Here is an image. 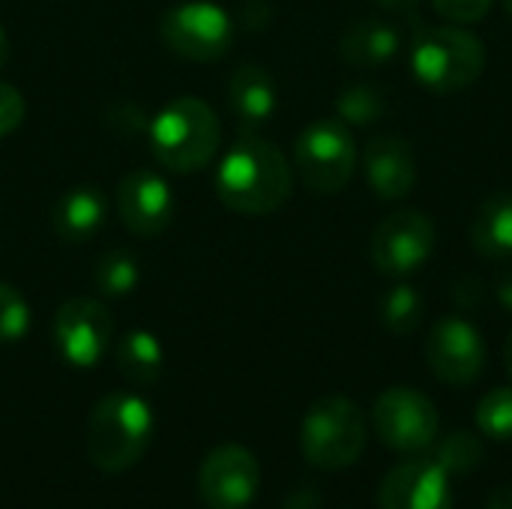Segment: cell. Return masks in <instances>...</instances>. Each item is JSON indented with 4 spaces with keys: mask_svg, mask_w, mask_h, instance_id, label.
Instances as JSON below:
<instances>
[{
    "mask_svg": "<svg viewBox=\"0 0 512 509\" xmlns=\"http://www.w3.org/2000/svg\"><path fill=\"white\" fill-rule=\"evenodd\" d=\"M435 249V222L420 210H396L372 231V264L378 273L405 279L417 273Z\"/></svg>",
    "mask_w": 512,
    "mask_h": 509,
    "instance_id": "9",
    "label": "cell"
},
{
    "mask_svg": "<svg viewBox=\"0 0 512 509\" xmlns=\"http://www.w3.org/2000/svg\"><path fill=\"white\" fill-rule=\"evenodd\" d=\"M261 486L258 459L240 444L216 447L198 471V492L207 509H246Z\"/></svg>",
    "mask_w": 512,
    "mask_h": 509,
    "instance_id": "11",
    "label": "cell"
},
{
    "mask_svg": "<svg viewBox=\"0 0 512 509\" xmlns=\"http://www.w3.org/2000/svg\"><path fill=\"white\" fill-rule=\"evenodd\" d=\"M486 509H512V483L510 486H498V489L489 495Z\"/></svg>",
    "mask_w": 512,
    "mask_h": 509,
    "instance_id": "32",
    "label": "cell"
},
{
    "mask_svg": "<svg viewBox=\"0 0 512 509\" xmlns=\"http://www.w3.org/2000/svg\"><path fill=\"white\" fill-rule=\"evenodd\" d=\"M150 150L162 168L174 174H192L213 162L219 150V120L216 111L198 96L171 99L147 126Z\"/></svg>",
    "mask_w": 512,
    "mask_h": 509,
    "instance_id": "2",
    "label": "cell"
},
{
    "mask_svg": "<svg viewBox=\"0 0 512 509\" xmlns=\"http://www.w3.org/2000/svg\"><path fill=\"white\" fill-rule=\"evenodd\" d=\"M138 261L126 249L105 252L93 267V282L105 297H126L138 285Z\"/></svg>",
    "mask_w": 512,
    "mask_h": 509,
    "instance_id": "23",
    "label": "cell"
},
{
    "mask_svg": "<svg viewBox=\"0 0 512 509\" xmlns=\"http://www.w3.org/2000/svg\"><path fill=\"white\" fill-rule=\"evenodd\" d=\"M228 102L231 111L246 135H255V129L267 126V120L276 111V81L264 66L246 63L240 66L228 81Z\"/></svg>",
    "mask_w": 512,
    "mask_h": 509,
    "instance_id": "16",
    "label": "cell"
},
{
    "mask_svg": "<svg viewBox=\"0 0 512 509\" xmlns=\"http://www.w3.org/2000/svg\"><path fill=\"white\" fill-rule=\"evenodd\" d=\"M495 294H498V303L507 309V312H512V273H507L501 282H498V288H495Z\"/></svg>",
    "mask_w": 512,
    "mask_h": 509,
    "instance_id": "33",
    "label": "cell"
},
{
    "mask_svg": "<svg viewBox=\"0 0 512 509\" xmlns=\"http://www.w3.org/2000/svg\"><path fill=\"white\" fill-rule=\"evenodd\" d=\"M477 426L492 441H512V387H495L480 399Z\"/></svg>",
    "mask_w": 512,
    "mask_h": 509,
    "instance_id": "25",
    "label": "cell"
},
{
    "mask_svg": "<svg viewBox=\"0 0 512 509\" xmlns=\"http://www.w3.org/2000/svg\"><path fill=\"white\" fill-rule=\"evenodd\" d=\"M291 183L294 177L285 153L258 135H243L216 168L219 201L243 216L279 210L291 195Z\"/></svg>",
    "mask_w": 512,
    "mask_h": 509,
    "instance_id": "1",
    "label": "cell"
},
{
    "mask_svg": "<svg viewBox=\"0 0 512 509\" xmlns=\"http://www.w3.org/2000/svg\"><path fill=\"white\" fill-rule=\"evenodd\" d=\"M6 60H9V39H6V33L0 27V69L6 66Z\"/></svg>",
    "mask_w": 512,
    "mask_h": 509,
    "instance_id": "35",
    "label": "cell"
},
{
    "mask_svg": "<svg viewBox=\"0 0 512 509\" xmlns=\"http://www.w3.org/2000/svg\"><path fill=\"white\" fill-rule=\"evenodd\" d=\"M435 12L453 24H477L489 15L492 0H432Z\"/></svg>",
    "mask_w": 512,
    "mask_h": 509,
    "instance_id": "27",
    "label": "cell"
},
{
    "mask_svg": "<svg viewBox=\"0 0 512 509\" xmlns=\"http://www.w3.org/2000/svg\"><path fill=\"white\" fill-rule=\"evenodd\" d=\"M240 21H243L246 30H261V27H267V21H270V6L261 3V0H249V3L240 9Z\"/></svg>",
    "mask_w": 512,
    "mask_h": 509,
    "instance_id": "30",
    "label": "cell"
},
{
    "mask_svg": "<svg viewBox=\"0 0 512 509\" xmlns=\"http://www.w3.org/2000/svg\"><path fill=\"white\" fill-rule=\"evenodd\" d=\"M372 426L384 447L396 453H426L435 447L441 432L438 408L429 396L411 387H390L378 396L372 408Z\"/></svg>",
    "mask_w": 512,
    "mask_h": 509,
    "instance_id": "8",
    "label": "cell"
},
{
    "mask_svg": "<svg viewBox=\"0 0 512 509\" xmlns=\"http://www.w3.org/2000/svg\"><path fill=\"white\" fill-rule=\"evenodd\" d=\"M159 33L177 57L195 63L225 57L234 42L231 15L210 0H183L168 6L159 18Z\"/></svg>",
    "mask_w": 512,
    "mask_h": 509,
    "instance_id": "7",
    "label": "cell"
},
{
    "mask_svg": "<svg viewBox=\"0 0 512 509\" xmlns=\"http://www.w3.org/2000/svg\"><path fill=\"white\" fill-rule=\"evenodd\" d=\"M426 360L438 381L450 387H468L483 375L486 342L471 321L450 315L432 327L426 339Z\"/></svg>",
    "mask_w": 512,
    "mask_h": 509,
    "instance_id": "12",
    "label": "cell"
},
{
    "mask_svg": "<svg viewBox=\"0 0 512 509\" xmlns=\"http://www.w3.org/2000/svg\"><path fill=\"white\" fill-rule=\"evenodd\" d=\"M336 114L345 126H372L384 117V93L372 84H351L339 93Z\"/></svg>",
    "mask_w": 512,
    "mask_h": 509,
    "instance_id": "24",
    "label": "cell"
},
{
    "mask_svg": "<svg viewBox=\"0 0 512 509\" xmlns=\"http://www.w3.org/2000/svg\"><path fill=\"white\" fill-rule=\"evenodd\" d=\"M114 336L111 312L93 297H72L54 315V345L69 366L90 369L102 360Z\"/></svg>",
    "mask_w": 512,
    "mask_h": 509,
    "instance_id": "10",
    "label": "cell"
},
{
    "mask_svg": "<svg viewBox=\"0 0 512 509\" xmlns=\"http://www.w3.org/2000/svg\"><path fill=\"white\" fill-rule=\"evenodd\" d=\"M105 222V198L99 189L78 186L60 195L51 210V228L63 243H87Z\"/></svg>",
    "mask_w": 512,
    "mask_h": 509,
    "instance_id": "17",
    "label": "cell"
},
{
    "mask_svg": "<svg viewBox=\"0 0 512 509\" xmlns=\"http://www.w3.org/2000/svg\"><path fill=\"white\" fill-rule=\"evenodd\" d=\"M153 411L135 393H108L96 402L87 423V456L105 474L129 471L147 450Z\"/></svg>",
    "mask_w": 512,
    "mask_h": 509,
    "instance_id": "3",
    "label": "cell"
},
{
    "mask_svg": "<svg viewBox=\"0 0 512 509\" xmlns=\"http://www.w3.org/2000/svg\"><path fill=\"white\" fill-rule=\"evenodd\" d=\"M504 6H507V12H510V18H512V0H504Z\"/></svg>",
    "mask_w": 512,
    "mask_h": 509,
    "instance_id": "37",
    "label": "cell"
},
{
    "mask_svg": "<svg viewBox=\"0 0 512 509\" xmlns=\"http://www.w3.org/2000/svg\"><path fill=\"white\" fill-rule=\"evenodd\" d=\"M486 69V45L462 27H426L411 48L414 78L435 93L471 87Z\"/></svg>",
    "mask_w": 512,
    "mask_h": 509,
    "instance_id": "5",
    "label": "cell"
},
{
    "mask_svg": "<svg viewBox=\"0 0 512 509\" xmlns=\"http://www.w3.org/2000/svg\"><path fill=\"white\" fill-rule=\"evenodd\" d=\"M399 51V33L387 21H357L351 24L339 39V54L351 66H378L396 57Z\"/></svg>",
    "mask_w": 512,
    "mask_h": 509,
    "instance_id": "19",
    "label": "cell"
},
{
    "mask_svg": "<svg viewBox=\"0 0 512 509\" xmlns=\"http://www.w3.org/2000/svg\"><path fill=\"white\" fill-rule=\"evenodd\" d=\"M486 459V447L477 435L471 432H450L444 441H438L435 447V465L447 474V477H471L474 471H480Z\"/></svg>",
    "mask_w": 512,
    "mask_h": 509,
    "instance_id": "21",
    "label": "cell"
},
{
    "mask_svg": "<svg viewBox=\"0 0 512 509\" xmlns=\"http://www.w3.org/2000/svg\"><path fill=\"white\" fill-rule=\"evenodd\" d=\"M366 417L345 396L318 399L300 426L303 459L318 471H345L366 450Z\"/></svg>",
    "mask_w": 512,
    "mask_h": 509,
    "instance_id": "4",
    "label": "cell"
},
{
    "mask_svg": "<svg viewBox=\"0 0 512 509\" xmlns=\"http://www.w3.org/2000/svg\"><path fill=\"white\" fill-rule=\"evenodd\" d=\"M294 162H297L300 180L312 192L333 195L345 189L357 165V144H354L351 129L339 117L309 123L297 135Z\"/></svg>",
    "mask_w": 512,
    "mask_h": 509,
    "instance_id": "6",
    "label": "cell"
},
{
    "mask_svg": "<svg viewBox=\"0 0 512 509\" xmlns=\"http://www.w3.org/2000/svg\"><path fill=\"white\" fill-rule=\"evenodd\" d=\"M108 123L120 132V135H138V132H147L150 120L147 114L135 105V102H117L108 114Z\"/></svg>",
    "mask_w": 512,
    "mask_h": 509,
    "instance_id": "29",
    "label": "cell"
},
{
    "mask_svg": "<svg viewBox=\"0 0 512 509\" xmlns=\"http://www.w3.org/2000/svg\"><path fill=\"white\" fill-rule=\"evenodd\" d=\"M117 369L120 375L135 384V387H150L159 381L162 369H165V354L162 345L153 333L147 330H132L120 339L117 345Z\"/></svg>",
    "mask_w": 512,
    "mask_h": 509,
    "instance_id": "20",
    "label": "cell"
},
{
    "mask_svg": "<svg viewBox=\"0 0 512 509\" xmlns=\"http://www.w3.org/2000/svg\"><path fill=\"white\" fill-rule=\"evenodd\" d=\"M504 366H507V375L512 378V333L507 336V345H504Z\"/></svg>",
    "mask_w": 512,
    "mask_h": 509,
    "instance_id": "36",
    "label": "cell"
},
{
    "mask_svg": "<svg viewBox=\"0 0 512 509\" xmlns=\"http://www.w3.org/2000/svg\"><path fill=\"white\" fill-rule=\"evenodd\" d=\"M381 9H390V12H408V9H414L420 0H375Z\"/></svg>",
    "mask_w": 512,
    "mask_h": 509,
    "instance_id": "34",
    "label": "cell"
},
{
    "mask_svg": "<svg viewBox=\"0 0 512 509\" xmlns=\"http://www.w3.org/2000/svg\"><path fill=\"white\" fill-rule=\"evenodd\" d=\"M474 252L492 261H504L512 255V192L489 195L468 228Z\"/></svg>",
    "mask_w": 512,
    "mask_h": 509,
    "instance_id": "18",
    "label": "cell"
},
{
    "mask_svg": "<svg viewBox=\"0 0 512 509\" xmlns=\"http://www.w3.org/2000/svg\"><path fill=\"white\" fill-rule=\"evenodd\" d=\"M21 120H24V96L12 84L0 81V138L12 135L21 126Z\"/></svg>",
    "mask_w": 512,
    "mask_h": 509,
    "instance_id": "28",
    "label": "cell"
},
{
    "mask_svg": "<svg viewBox=\"0 0 512 509\" xmlns=\"http://www.w3.org/2000/svg\"><path fill=\"white\" fill-rule=\"evenodd\" d=\"M366 183L381 201H402L417 186V156L402 135H375L363 150Z\"/></svg>",
    "mask_w": 512,
    "mask_h": 509,
    "instance_id": "15",
    "label": "cell"
},
{
    "mask_svg": "<svg viewBox=\"0 0 512 509\" xmlns=\"http://www.w3.org/2000/svg\"><path fill=\"white\" fill-rule=\"evenodd\" d=\"M30 330V306L27 300L6 282H0V342L12 345L24 339Z\"/></svg>",
    "mask_w": 512,
    "mask_h": 509,
    "instance_id": "26",
    "label": "cell"
},
{
    "mask_svg": "<svg viewBox=\"0 0 512 509\" xmlns=\"http://www.w3.org/2000/svg\"><path fill=\"white\" fill-rule=\"evenodd\" d=\"M321 507V498H318V489L312 486H303L297 492H291V498L285 501V509H318Z\"/></svg>",
    "mask_w": 512,
    "mask_h": 509,
    "instance_id": "31",
    "label": "cell"
},
{
    "mask_svg": "<svg viewBox=\"0 0 512 509\" xmlns=\"http://www.w3.org/2000/svg\"><path fill=\"white\" fill-rule=\"evenodd\" d=\"M423 321V297L411 285H393L381 300V324L396 336H411Z\"/></svg>",
    "mask_w": 512,
    "mask_h": 509,
    "instance_id": "22",
    "label": "cell"
},
{
    "mask_svg": "<svg viewBox=\"0 0 512 509\" xmlns=\"http://www.w3.org/2000/svg\"><path fill=\"white\" fill-rule=\"evenodd\" d=\"M117 213L120 222L138 237H156L168 228L174 213V195L162 174L129 171L117 183Z\"/></svg>",
    "mask_w": 512,
    "mask_h": 509,
    "instance_id": "13",
    "label": "cell"
},
{
    "mask_svg": "<svg viewBox=\"0 0 512 509\" xmlns=\"http://www.w3.org/2000/svg\"><path fill=\"white\" fill-rule=\"evenodd\" d=\"M381 509H453L450 477L426 459L396 465L381 483Z\"/></svg>",
    "mask_w": 512,
    "mask_h": 509,
    "instance_id": "14",
    "label": "cell"
}]
</instances>
